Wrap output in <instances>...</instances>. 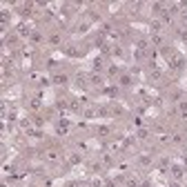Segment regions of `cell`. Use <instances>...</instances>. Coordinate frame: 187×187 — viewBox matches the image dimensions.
<instances>
[{"mask_svg": "<svg viewBox=\"0 0 187 187\" xmlns=\"http://www.w3.org/2000/svg\"><path fill=\"white\" fill-rule=\"evenodd\" d=\"M131 83H134V80H131V76H127V74H125V76H120V80H118V85H120V87H131Z\"/></svg>", "mask_w": 187, "mask_h": 187, "instance_id": "cell-7", "label": "cell"}, {"mask_svg": "<svg viewBox=\"0 0 187 187\" xmlns=\"http://www.w3.org/2000/svg\"><path fill=\"white\" fill-rule=\"evenodd\" d=\"M67 187H80V183H69Z\"/></svg>", "mask_w": 187, "mask_h": 187, "instance_id": "cell-12", "label": "cell"}, {"mask_svg": "<svg viewBox=\"0 0 187 187\" xmlns=\"http://www.w3.org/2000/svg\"><path fill=\"white\" fill-rule=\"evenodd\" d=\"M169 187H178V183H172V185H169Z\"/></svg>", "mask_w": 187, "mask_h": 187, "instance_id": "cell-13", "label": "cell"}, {"mask_svg": "<svg viewBox=\"0 0 187 187\" xmlns=\"http://www.w3.org/2000/svg\"><path fill=\"white\" fill-rule=\"evenodd\" d=\"M87 80H89V76H85L83 72H78V74H76V87H80V89H87V85H89Z\"/></svg>", "mask_w": 187, "mask_h": 187, "instance_id": "cell-2", "label": "cell"}, {"mask_svg": "<svg viewBox=\"0 0 187 187\" xmlns=\"http://www.w3.org/2000/svg\"><path fill=\"white\" fill-rule=\"evenodd\" d=\"M172 174H174V178H180V176H183V169H180L178 165H174V167H172Z\"/></svg>", "mask_w": 187, "mask_h": 187, "instance_id": "cell-9", "label": "cell"}, {"mask_svg": "<svg viewBox=\"0 0 187 187\" xmlns=\"http://www.w3.org/2000/svg\"><path fill=\"white\" fill-rule=\"evenodd\" d=\"M103 69H105V60H103V58H96V60H94V72L103 74Z\"/></svg>", "mask_w": 187, "mask_h": 187, "instance_id": "cell-5", "label": "cell"}, {"mask_svg": "<svg viewBox=\"0 0 187 187\" xmlns=\"http://www.w3.org/2000/svg\"><path fill=\"white\" fill-rule=\"evenodd\" d=\"M118 74H120V67H118V65H114V62H111V65H109V76L114 78V76H118Z\"/></svg>", "mask_w": 187, "mask_h": 187, "instance_id": "cell-8", "label": "cell"}, {"mask_svg": "<svg viewBox=\"0 0 187 187\" xmlns=\"http://www.w3.org/2000/svg\"><path fill=\"white\" fill-rule=\"evenodd\" d=\"M149 27H152V34H160V31H163V22H160V20H152Z\"/></svg>", "mask_w": 187, "mask_h": 187, "instance_id": "cell-6", "label": "cell"}, {"mask_svg": "<svg viewBox=\"0 0 187 187\" xmlns=\"http://www.w3.org/2000/svg\"><path fill=\"white\" fill-rule=\"evenodd\" d=\"M89 85H94V87H103V85H105V78H103V74L91 72V74H89Z\"/></svg>", "mask_w": 187, "mask_h": 187, "instance_id": "cell-1", "label": "cell"}, {"mask_svg": "<svg viewBox=\"0 0 187 187\" xmlns=\"http://www.w3.org/2000/svg\"><path fill=\"white\" fill-rule=\"evenodd\" d=\"M114 56L116 58H123V49H120V47H114Z\"/></svg>", "mask_w": 187, "mask_h": 187, "instance_id": "cell-10", "label": "cell"}, {"mask_svg": "<svg viewBox=\"0 0 187 187\" xmlns=\"http://www.w3.org/2000/svg\"><path fill=\"white\" fill-rule=\"evenodd\" d=\"M51 83H54V85H67V83H69V76H67V74H54Z\"/></svg>", "mask_w": 187, "mask_h": 187, "instance_id": "cell-4", "label": "cell"}, {"mask_svg": "<svg viewBox=\"0 0 187 187\" xmlns=\"http://www.w3.org/2000/svg\"><path fill=\"white\" fill-rule=\"evenodd\" d=\"M147 136H149L147 129H140V131H138V138H147Z\"/></svg>", "mask_w": 187, "mask_h": 187, "instance_id": "cell-11", "label": "cell"}, {"mask_svg": "<svg viewBox=\"0 0 187 187\" xmlns=\"http://www.w3.org/2000/svg\"><path fill=\"white\" fill-rule=\"evenodd\" d=\"M18 34H20L22 38H29V36L34 34V29H31V25H27V22H22V25L18 27Z\"/></svg>", "mask_w": 187, "mask_h": 187, "instance_id": "cell-3", "label": "cell"}]
</instances>
